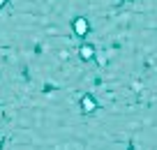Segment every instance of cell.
<instances>
[{"instance_id":"6da1fadb","label":"cell","mask_w":157,"mask_h":150,"mask_svg":"<svg viewBox=\"0 0 157 150\" xmlns=\"http://www.w3.org/2000/svg\"><path fill=\"white\" fill-rule=\"evenodd\" d=\"M74 25H76V33L78 35H83L86 30H88V21H83V19H76V23H74Z\"/></svg>"}]
</instances>
